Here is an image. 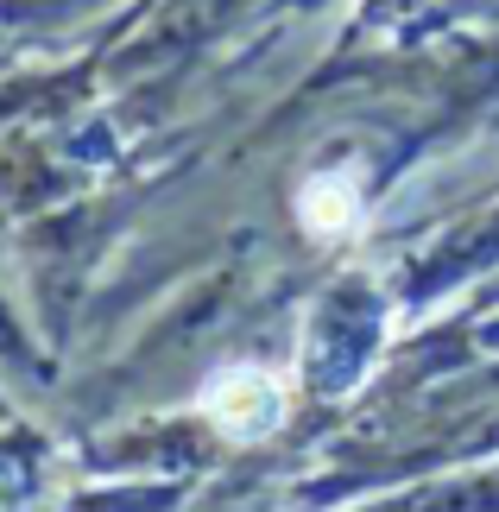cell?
I'll return each mask as SVG.
<instances>
[{"label": "cell", "mask_w": 499, "mask_h": 512, "mask_svg": "<svg viewBox=\"0 0 499 512\" xmlns=\"http://www.w3.org/2000/svg\"><path fill=\"white\" fill-rule=\"evenodd\" d=\"M209 418L228 430V437H266V430L285 418V392H278L272 373L234 367L209 386Z\"/></svg>", "instance_id": "6da1fadb"}, {"label": "cell", "mask_w": 499, "mask_h": 512, "mask_svg": "<svg viewBox=\"0 0 499 512\" xmlns=\"http://www.w3.org/2000/svg\"><path fill=\"white\" fill-rule=\"evenodd\" d=\"M297 215H304V228H316V234H342V228H354V190L342 177H316L304 190V203H297Z\"/></svg>", "instance_id": "7a4b0ae2"}]
</instances>
